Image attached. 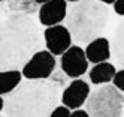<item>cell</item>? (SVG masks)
<instances>
[{
	"mask_svg": "<svg viewBox=\"0 0 124 117\" xmlns=\"http://www.w3.org/2000/svg\"><path fill=\"white\" fill-rule=\"evenodd\" d=\"M109 23V9L99 0H79L66 17V27L76 44H88L100 38Z\"/></svg>",
	"mask_w": 124,
	"mask_h": 117,
	"instance_id": "3",
	"label": "cell"
},
{
	"mask_svg": "<svg viewBox=\"0 0 124 117\" xmlns=\"http://www.w3.org/2000/svg\"><path fill=\"white\" fill-rule=\"evenodd\" d=\"M33 2H36V5H43V3L49 2V0H33Z\"/></svg>",
	"mask_w": 124,
	"mask_h": 117,
	"instance_id": "20",
	"label": "cell"
},
{
	"mask_svg": "<svg viewBox=\"0 0 124 117\" xmlns=\"http://www.w3.org/2000/svg\"><path fill=\"white\" fill-rule=\"evenodd\" d=\"M88 69V59L85 50L72 45L64 54H61V71L70 78L82 77Z\"/></svg>",
	"mask_w": 124,
	"mask_h": 117,
	"instance_id": "7",
	"label": "cell"
},
{
	"mask_svg": "<svg viewBox=\"0 0 124 117\" xmlns=\"http://www.w3.org/2000/svg\"><path fill=\"white\" fill-rule=\"evenodd\" d=\"M112 56L121 69H124V18L115 27L112 36Z\"/></svg>",
	"mask_w": 124,
	"mask_h": 117,
	"instance_id": "12",
	"label": "cell"
},
{
	"mask_svg": "<svg viewBox=\"0 0 124 117\" xmlns=\"http://www.w3.org/2000/svg\"><path fill=\"white\" fill-rule=\"evenodd\" d=\"M114 11H115V14H117V15L124 17V0H115Z\"/></svg>",
	"mask_w": 124,
	"mask_h": 117,
	"instance_id": "16",
	"label": "cell"
},
{
	"mask_svg": "<svg viewBox=\"0 0 124 117\" xmlns=\"http://www.w3.org/2000/svg\"><path fill=\"white\" fill-rule=\"evenodd\" d=\"M70 117H90V114H88L85 110H81V108H78V110H75L72 114H70Z\"/></svg>",
	"mask_w": 124,
	"mask_h": 117,
	"instance_id": "17",
	"label": "cell"
},
{
	"mask_svg": "<svg viewBox=\"0 0 124 117\" xmlns=\"http://www.w3.org/2000/svg\"><path fill=\"white\" fill-rule=\"evenodd\" d=\"M115 72H117V69H115V66L112 63L102 62V63H97V65H94L91 68L88 77H90V81L93 84L99 86V84H105V83H111L114 80Z\"/></svg>",
	"mask_w": 124,
	"mask_h": 117,
	"instance_id": "11",
	"label": "cell"
},
{
	"mask_svg": "<svg viewBox=\"0 0 124 117\" xmlns=\"http://www.w3.org/2000/svg\"><path fill=\"white\" fill-rule=\"evenodd\" d=\"M3 108H5V101H3V98L0 96V111H2Z\"/></svg>",
	"mask_w": 124,
	"mask_h": 117,
	"instance_id": "19",
	"label": "cell"
},
{
	"mask_svg": "<svg viewBox=\"0 0 124 117\" xmlns=\"http://www.w3.org/2000/svg\"><path fill=\"white\" fill-rule=\"evenodd\" d=\"M43 38H45V47L52 56H61L64 54L70 47H72V35L66 26H51L46 27L43 32Z\"/></svg>",
	"mask_w": 124,
	"mask_h": 117,
	"instance_id": "6",
	"label": "cell"
},
{
	"mask_svg": "<svg viewBox=\"0 0 124 117\" xmlns=\"http://www.w3.org/2000/svg\"><path fill=\"white\" fill-rule=\"evenodd\" d=\"M90 95V86L87 81L75 78L61 93V102L69 110H78L81 108L88 99Z\"/></svg>",
	"mask_w": 124,
	"mask_h": 117,
	"instance_id": "8",
	"label": "cell"
},
{
	"mask_svg": "<svg viewBox=\"0 0 124 117\" xmlns=\"http://www.w3.org/2000/svg\"><path fill=\"white\" fill-rule=\"evenodd\" d=\"M85 104V111L90 117H121L124 95L114 84H103L88 95Z\"/></svg>",
	"mask_w": 124,
	"mask_h": 117,
	"instance_id": "4",
	"label": "cell"
},
{
	"mask_svg": "<svg viewBox=\"0 0 124 117\" xmlns=\"http://www.w3.org/2000/svg\"><path fill=\"white\" fill-rule=\"evenodd\" d=\"M112 84L117 87L120 92H123V93H124V69L115 72L114 80H112Z\"/></svg>",
	"mask_w": 124,
	"mask_h": 117,
	"instance_id": "14",
	"label": "cell"
},
{
	"mask_svg": "<svg viewBox=\"0 0 124 117\" xmlns=\"http://www.w3.org/2000/svg\"><path fill=\"white\" fill-rule=\"evenodd\" d=\"M0 2H6V0H0Z\"/></svg>",
	"mask_w": 124,
	"mask_h": 117,
	"instance_id": "22",
	"label": "cell"
},
{
	"mask_svg": "<svg viewBox=\"0 0 124 117\" xmlns=\"http://www.w3.org/2000/svg\"><path fill=\"white\" fill-rule=\"evenodd\" d=\"M55 71V59L48 50H39L23 66L21 74L27 80H48Z\"/></svg>",
	"mask_w": 124,
	"mask_h": 117,
	"instance_id": "5",
	"label": "cell"
},
{
	"mask_svg": "<svg viewBox=\"0 0 124 117\" xmlns=\"http://www.w3.org/2000/svg\"><path fill=\"white\" fill-rule=\"evenodd\" d=\"M0 117H2V116H0Z\"/></svg>",
	"mask_w": 124,
	"mask_h": 117,
	"instance_id": "23",
	"label": "cell"
},
{
	"mask_svg": "<svg viewBox=\"0 0 124 117\" xmlns=\"http://www.w3.org/2000/svg\"><path fill=\"white\" fill-rule=\"evenodd\" d=\"M67 17V2L66 0H49L40 5L39 21L42 26H57Z\"/></svg>",
	"mask_w": 124,
	"mask_h": 117,
	"instance_id": "9",
	"label": "cell"
},
{
	"mask_svg": "<svg viewBox=\"0 0 124 117\" xmlns=\"http://www.w3.org/2000/svg\"><path fill=\"white\" fill-rule=\"evenodd\" d=\"M85 56L88 59V62L94 63H102V62H108V59H111V42L109 39L103 38H96L94 41L87 44L85 48Z\"/></svg>",
	"mask_w": 124,
	"mask_h": 117,
	"instance_id": "10",
	"label": "cell"
},
{
	"mask_svg": "<svg viewBox=\"0 0 124 117\" xmlns=\"http://www.w3.org/2000/svg\"><path fill=\"white\" fill-rule=\"evenodd\" d=\"M99 2H102L105 5H112V3H115V0H99Z\"/></svg>",
	"mask_w": 124,
	"mask_h": 117,
	"instance_id": "18",
	"label": "cell"
},
{
	"mask_svg": "<svg viewBox=\"0 0 124 117\" xmlns=\"http://www.w3.org/2000/svg\"><path fill=\"white\" fill-rule=\"evenodd\" d=\"M70 114H72V113H70V110H69L67 107H64V105L63 107H58L57 105L48 117H70Z\"/></svg>",
	"mask_w": 124,
	"mask_h": 117,
	"instance_id": "15",
	"label": "cell"
},
{
	"mask_svg": "<svg viewBox=\"0 0 124 117\" xmlns=\"http://www.w3.org/2000/svg\"><path fill=\"white\" fill-rule=\"evenodd\" d=\"M66 2H72V3H76V2H79V0H66Z\"/></svg>",
	"mask_w": 124,
	"mask_h": 117,
	"instance_id": "21",
	"label": "cell"
},
{
	"mask_svg": "<svg viewBox=\"0 0 124 117\" xmlns=\"http://www.w3.org/2000/svg\"><path fill=\"white\" fill-rule=\"evenodd\" d=\"M21 78L20 71H0V96L12 93L21 84Z\"/></svg>",
	"mask_w": 124,
	"mask_h": 117,
	"instance_id": "13",
	"label": "cell"
},
{
	"mask_svg": "<svg viewBox=\"0 0 124 117\" xmlns=\"http://www.w3.org/2000/svg\"><path fill=\"white\" fill-rule=\"evenodd\" d=\"M39 24L33 17L14 12L0 20V71H20L40 50Z\"/></svg>",
	"mask_w": 124,
	"mask_h": 117,
	"instance_id": "1",
	"label": "cell"
},
{
	"mask_svg": "<svg viewBox=\"0 0 124 117\" xmlns=\"http://www.w3.org/2000/svg\"><path fill=\"white\" fill-rule=\"evenodd\" d=\"M60 84L49 80H27L5 99L6 117H48L60 101Z\"/></svg>",
	"mask_w": 124,
	"mask_h": 117,
	"instance_id": "2",
	"label": "cell"
}]
</instances>
